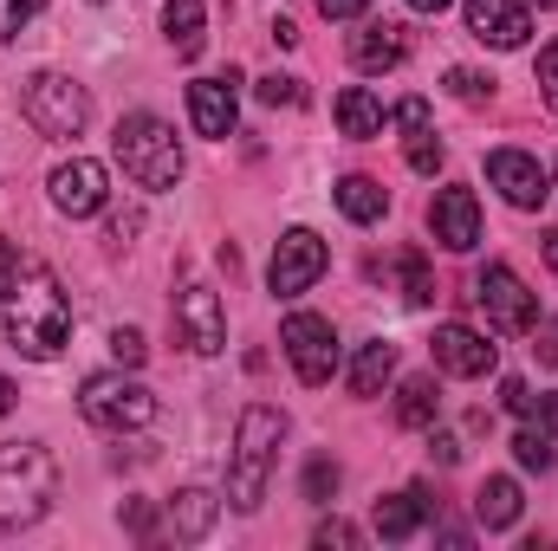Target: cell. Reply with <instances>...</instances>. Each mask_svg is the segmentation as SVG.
<instances>
[{
	"instance_id": "obj_23",
	"label": "cell",
	"mask_w": 558,
	"mask_h": 551,
	"mask_svg": "<svg viewBox=\"0 0 558 551\" xmlns=\"http://www.w3.org/2000/svg\"><path fill=\"white\" fill-rule=\"evenodd\" d=\"M513 461L526 467V474H553L558 467V421H526L520 434H513Z\"/></svg>"
},
{
	"instance_id": "obj_47",
	"label": "cell",
	"mask_w": 558,
	"mask_h": 551,
	"mask_svg": "<svg viewBox=\"0 0 558 551\" xmlns=\"http://www.w3.org/2000/svg\"><path fill=\"white\" fill-rule=\"evenodd\" d=\"M539 7H558V0H539Z\"/></svg>"
},
{
	"instance_id": "obj_25",
	"label": "cell",
	"mask_w": 558,
	"mask_h": 551,
	"mask_svg": "<svg viewBox=\"0 0 558 551\" xmlns=\"http://www.w3.org/2000/svg\"><path fill=\"white\" fill-rule=\"evenodd\" d=\"M169 519H175V539H202V532L215 526V493H208V487H189V493H175Z\"/></svg>"
},
{
	"instance_id": "obj_30",
	"label": "cell",
	"mask_w": 558,
	"mask_h": 551,
	"mask_svg": "<svg viewBox=\"0 0 558 551\" xmlns=\"http://www.w3.org/2000/svg\"><path fill=\"white\" fill-rule=\"evenodd\" d=\"M441 156H448V149L435 143V131H410V169H416V175H435Z\"/></svg>"
},
{
	"instance_id": "obj_42",
	"label": "cell",
	"mask_w": 558,
	"mask_h": 551,
	"mask_svg": "<svg viewBox=\"0 0 558 551\" xmlns=\"http://www.w3.org/2000/svg\"><path fill=\"white\" fill-rule=\"evenodd\" d=\"M364 7H371V0H318V13H325V20H357Z\"/></svg>"
},
{
	"instance_id": "obj_6",
	"label": "cell",
	"mask_w": 558,
	"mask_h": 551,
	"mask_svg": "<svg viewBox=\"0 0 558 551\" xmlns=\"http://www.w3.org/2000/svg\"><path fill=\"white\" fill-rule=\"evenodd\" d=\"M78 409H85L92 428L124 434V428H149L156 421V390H143L137 377H124V370H98V377H85Z\"/></svg>"
},
{
	"instance_id": "obj_46",
	"label": "cell",
	"mask_w": 558,
	"mask_h": 551,
	"mask_svg": "<svg viewBox=\"0 0 558 551\" xmlns=\"http://www.w3.org/2000/svg\"><path fill=\"white\" fill-rule=\"evenodd\" d=\"M410 7H416V13H441V7H448V0H410Z\"/></svg>"
},
{
	"instance_id": "obj_12",
	"label": "cell",
	"mask_w": 558,
	"mask_h": 551,
	"mask_svg": "<svg viewBox=\"0 0 558 551\" xmlns=\"http://www.w3.org/2000/svg\"><path fill=\"white\" fill-rule=\"evenodd\" d=\"M435 364L448 370V377H487L494 364H500V344H487V331H474V325H435Z\"/></svg>"
},
{
	"instance_id": "obj_31",
	"label": "cell",
	"mask_w": 558,
	"mask_h": 551,
	"mask_svg": "<svg viewBox=\"0 0 558 551\" xmlns=\"http://www.w3.org/2000/svg\"><path fill=\"white\" fill-rule=\"evenodd\" d=\"M533 85H539V105L558 111V39L539 52V65H533Z\"/></svg>"
},
{
	"instance_id": "obj_22",
	"label": "cell",
	"mask_w": 558,
	"mask_h": 551,
	"mask_svg": "<svg viewBox=\"0 0 558 551\" xmlns=\"http://www.w3.org/2000/svg\"><path fill=\"white\" fill-rule=\"evenodd\" d=\"M338 208H344L357 228H371V221H384V208H390V188H384L377 175H344V182H338Z\"/></svg>"
},
{
	"instance_id": "obj_10",
	"label": "cell",
	"mask_w": 558,
	"mask_h": 551,
	"mask_svg": "<svg viewBox=\"0 0 558 551\" xmlns=\"http://www.w3.org/2000/svg\"><path fill=\"white\" fill-rule=\"evenodd\" d=\"M175 338H182L195 357L228 351V311H221V298H215L208 285H195V279L175 292Z\"/></svg>"
},
{
	"instance_id": "obj_44",
	"label": "cell",
	"mask_w": 558,
	"mask_h": 551,
	"mask_svg": "<svg viewBox=\"0 0 558 551\" xmlns=\"http://www.w3.org/2000/svg\"><path fill=\"white\" fill-rule=\"evenodd\" d=\"M13 403H20V390H13V383H7V377H0V415L13 409Z\"/></svg>"
},
{
	"instance_id": "obj_18",
	"label": "cell",
	"mask_w": 558,
	"mask_h": 551,
	"mask_svg": "<svg viewBox=\"0 0 558 551\" xmlns=\"http://www.w3.org/2000/svg\"><path fill=\"white\" fill-rule=\"evenodd\" d=\"M520 480H507V474H494V480H481V493H474V519L487 526V532H507V526H520Z\"/></svg>"
},
{
	"instance_id": "obj_15",
	"label": "cell",
	"mask_w": 558,
	"mask_h": 551,
	"mask_svg": "<svg viewBox=\"0 0 558 551\" xmlns=\"http://www.w3.org/2000/svg\"><path fill=\"white\" fill-rule=\"evenodd\" d=\"M468 33H474L481 46L513 52V46H526L533 20H526V7H520V0H468Z\"/></svg>"
},
{
	"instance_id": "obj_33",
	"label": "cell",
	"mask_w": 558,
	"mask_h": 551,
	"mask_svg": "<svg viewBox=\"0 0 558 551\" xmlns=\"http://www.w3.org/2000/svg\"><path fill=\"white\" fill-rule=\"evenodd\" d=\"M111 357L137 370L143 357H149V344H143V331H131V325H118V331H111Z\"/></svg>"
},
{
	"instance_id": "obj_4",
	"label": "cell",
	"mask_w": 558,
	"mask_h": 551,
	"mask_svg": "<svg viewBox=\"0 0 558 551\" xmlns=\"http://www.w3.org/2000/svg\"><path fill=\"white\" fill-rule=\"evenodd\" d=\"M118 162H124V175L137 188H175L182 182V143H175V131L162 118H149V111H131L118 124Z\"/></svg>"
},
{
	"instance_id": "obj_43",
	"label": "cell",
	"mask_w": 558,
	"mask_h": 551,
	"mask_svg": "<svg viewBox=\"0 0 558 551\" xmlns=\"http://www.w3.org/2000/svg\"><path fill=\"white\" fill-rule=\"evenodd\" d=\"M137 228H143L137 215H118V221H111V241H131V234H137Z\"/></svg>"
},
{
	"instance_id": "obj_34",
	"label": "cell",
	"mask_w": 558,
	"mask_h": 551,
	"mask_svg": "<svg viewBox=\"0 0 558 551\" xmlns=\"http://www.w3.org/2000/svg\"><path fill=\"white\" fill-rule=\"evenodd\" d=\"M299 98H305V91H299V78H260V105H299Z\"/></svg>"
},
{
	"instance_id": "obj_20",
	"label": "cell",
	"mask_w": 558,
	"mask_h": 551,
	"mask_svg": "<svg viewBox=\"0 0 558 551\" xmlns=\"http://www.w3.org/2000/svg\"><path fill=\"white\" fill-rule=\"evenodd\" d=\"M422 513H428V493H422V487L390 493V500H377V532H384L390 546H403V539H416L422 532Z\"/></svg>"
},
{
	"instance_id": "obj_24",
	"label": "cell",
	"mask_w": 558,
	"mask_h": 551,
	"mask_svg": "<svg viewBox=\"0 0 558 551\" xmlns=\"http://www.w3.org/2000/svg\"><path fill=\"white\" fill-rule=\"evenodd\" d=\"M390 370H397V344H364L357 351V364H351V396H377L384 383H390Z\"/></svg>"
},
{
	"instance_id": "obj_1",
	"label": "cell",
	"mask_w": 558,
	"mask_h": 551,
	"mask_svg": "<svg viewBox=\"0 0 558 551\" xmlns=\"http://www.w3.org/2000/svg\"><path fill=\"white\" fill-rule=\"evenodd\" d=\"M0 318H7L13 351H20V357H39V364L59 357L65 338H72V305H65V292H59L52 267H39V260L20 267L13 292H7V305H0Z\"/></svg>"
},
{
	"instance_id": "obj_14",
	"label": "cell",
	"mask_w": 558,
	"mask_h": 551,
	"mask_svg": "<svg viewBox=\"0 0 558 551\" xmlns=\"http://www.w3.org/2000/svg\"><path fill=\"white\" fill-rule=\"evenodd\" d=\"M428 228H435V241L448 254H468L481 241V201H474V188H441L435 208H428Z\"/></svg>"
},
{
	"instance_id": "obj_5",
	"label": "cell",
	"mask_w": 558,
	"mask_h": 551,
	"mask_svg": "<svg viewBox=\"0 0 558 551\" xmlns=\"http://www.w3.org/2000/svg\"><path fill=\"white\" fill-rule=\"evenodd\" d=\"M20 111H26V124L39 131V137L65 143L85 131V118H92V98H85V85L78 78H65V72H33L26 78V91H20Z\"/></svg>"
},
{
	"instance_id": "obj_37",
	"label": "cell",
	"mask_w": 558,
	"mask_h": 551,
	"mask_svg": "<svg viewBox=\"0 0 558 551\" xmlns=\"http://www.w3.org/2000/svg\"><path fill=\"white\" fill-rule=\"evenodd\" d=\"M124 526H131L137 539H149V532H156V506H149V500H131V506H124Z\"/></svg>"
},
{
	"instance_id": "obj_28",
	"label": "cell",
	"mask_w": 558,
	"mask_h": 551,
	"mask_svg": "<svg viewBox=\"0 0 558 551\" xmlns=\"http://www.w3.org/2000/svg\"><path fill=\"white\" fill-rule=\"evenodd\" d=\"M331 493H338V461H331V454H312V461H305V500L325 506Z\"/></svg>"
},
{
	"instance_id": "obj_3",
	"label": "cell",
	"mask_w": 558,
	"mask_h": 551,
	"mask_svg": "<svg viewBox=\"0 0 558 551\" xmlns=\"http://www.w3.org/2000/svg\"><path fill=\"white\" fill-rule=\"evenodd\" d=\"M279 441H286V415L267 409V403H247V409H241V428H234V461H228V500H234L241 513H254V506L267 500Z\"/></svg>"
},
{
	"instance_id": "obj_32",
	"label": "cell",
	"mask_w": 558,
	"mask_h": 551,
	"mask_svg": "<svg viewBox=\"0 0 558 551\" xmlns=\"http://www.w3.org/2000/svg\"><path fill=\"white\" fill-rule=\"evenodd\" d=\"M448 91H454L461 105H481V98H494V78H481V72H468V65H454V72H448Z\"/></svg>"
},
{
	"instance_id": "obj_7",
	"label": "cell",
	"mask_w": 558,
	"mask_h": 551,
	"mask_svg": "<svg viewBox=\"0 0 558 551\" xmlns=\"http://www.w3.org/2000/svg\"><path fill=\"white\" fill-rule=\"evenodd\" d=\"M279 344H286V357H292V370H299L305 390H325V383L338 377V331H331V318L292 311V318L279 325Z\"/></svg>"
},
{
	"instance_id": "obj_2",
	"label": "cell",
	"mask_w": 558,
	"mask_h": 551,
	"mask_svg": "<svg viewBox=\"0 0 558 551\" xmlns=\"http://www.w3.org/2000/svg\"><path fill=\"white\" fill-rule=\"evenodd\" d=\"M59 500V461L39 441H7L0 448V532H26L52 513Z\"/></svg>"
},
{
	"instance_id": "obj_29",
	"label": "cell",
	"mask_w": 558,
	"mask_h": 551,
	"mask_svg": "<svg viewBox=\"0 0 558 551\" xmlns=\"http://www.w3.org/2000/svg\"><path fill=\"white\" fill-rule=\"evenodd\" d=\"M39 7H46V0H0V46H7V39H20V33L33 26V13H39Z\"/></svg>"
},
{
	"instance_id": "obj_11",
	"label": "cell",
	"mask_w": 558,
	"mask_h": 551,
	"mask_svg": "<svg viewBox=\"0 0 558 551\" xmlns=\"http://www.w3.org/2000/svg\"><path fill=\"white\" fill-rule=\"evenodd\" d=\"M46 188H52V208L72 215V221H85V215H98V208L111 201V175H105V162H92V156L59 162Z\"/></svg>"
},
{
	"instance_id": "obj_21",
	"label": "cell",
	"mask_w": 558,
	"mask_h": 551,
	"mask_svg": "<svg viewBox=\"0 0 558 551\" xmlns=\"http://www.w3.org/2000/svg\"><path fill=\"white\" fill-rule=\"evenodd\" d=\"M338 131L357 137V143L384 137V105H377L364 85H344V91H338Z\"/></svg>"
},
{
	"instance_id": "obj_27",
	"label": "cell",
	"mask_w": 558,
	"mask_h": 551,
	"mask_svg": "<svg viewBox=\"0 0 558 551\" xmlns=\"http://www.w3.org/2000/svg\"><path fill=\"white\" fill-rule=\"evenodd\" d=\"M397 273H403V298H410V305H428V298H435V279H428V260H422L416 247H410V254H397Z\"/></svg>"
},
{
	"instance_id": "obj_39",
	"label": "cell",
	"mask_w": 558,
	"mask_h": 551,
	"mask_svg": "<svg viewBox=\"0 0 558 551\" xmlns=\"http://www.w3.org/2000/svg\"><path fill=\"white\" fill-rule=\"evenodd\" d=\"M397 124H403V131H428V105H422V98H403V105H397Z\"/></svg>"
},
{
	"instance_id": "obj_16",
	"label": "cell",
	"mask_w": 558,
	"mask_h": 551,
	"mask_svg": "<svg viewBox=\"0 0 558 551\" xmlns=\"http://www.w3.org/2000/svg\"><path fill=\"white\" fill-rule=\"evenodd\" d=\"M234 72L228 78H195L189 85V118H195V137H234Z\"/></svg>"
},
{
	"instance_id": "obj_40",
	"label": "cell",
	"mask_w": 558,
	"mask_h": 551,
	"mask_svg": "<svg viewBox=\"0 0 558 551\" xmlns=\"http://www.w3.org/2000/svg\"><path fill=\"white\" fill-rule=\"evenodd\" d=\"M533 351H539V364H553V370H558V318L539 325V344H533Z\"/></svg>"
},
{
	"instance_id": "obj_26",
	"label": "cell",
	"mask_w": 558,
	"mask_h": 551,
	"mask_svg": "<svg viewBox=\"0 0 558 551\" xmlns=\"http://www.w3.org/2000/svg\"><path fill=\"white\" fill-rule=\"evenodd\" d=\"M397 421H403V428H428V421H435V377H403V390H397Z\"/></svg>"
},
{
	"instance_id": "obj_13",
	"label": "cell",
	"mask_w": 558,
	"mask_h": 551,
	"mask_svg": "<svg viewBox=\"0 0 558 551\" xmlns=\"http://www.w3.org/2000/svg\"><path fill=\"white\" fill-rule=\"evenodd\" d=\"M487 182H494L513 208H539V201L553 195L539 156H526V149H494V156H487Z\"/></svg>"
},
{
	"instance_id": "obj_8",
	"label": "cell",
	"mask_w": 558,
	"mask_h": 551,
	"mask_svg": "<svg viewBox=\"0 0 558 551\" xmlns=\"http://www.w3.org/2000/svg\"><path fill=\"white\" fill-rule=\"evenodd\" d=\"M474 298L487 305V325L494 331H533L539 325V298L526 292V279L513 273V267H500V260L474 279Z\"/></svg>"
},
{
	"instance_id": "obj_17",
	"label": "cell",
	"mask_w": 558,
	"mask_h": 551,
	"mask_svg": "<svg viewBox=\"0 0 558 551\" xmlns=\"http://www.w3.org/2000/svg\"><path fill=\"white\" fill-rule=\"evenodd\" d=\"M410 59V33L397 20H371L364 33H351V65L357 72H397Z\"/></svg>"
},
{
	"instance_id": "obj_36",
	"label": "cell",
	"mask_w": 558,
	"mask_h": 551,
	"mask_svg": "<svg viewBox=\"0 0 558 551\" xmlns=\"http://www.w3.org/2000/svg\"><path fill=\"white\" fill-rule=\"evenodd\" d=\"M318 546H325V551H331V546L351 551V546H357V526H344V519H325V526H318Z\"/></svg>"
},
{
	"instance_id": "obj_9",
	"label": "cell",
	"mask_w": 558,
	"mask_h": 551,
	"mask_svg": "<svg viewBox=\"0 0 558 551\" xmlns=\"http://www.w3.org/2000/svg\"><path fill=\"white\" fill-rule=\"evenodd\" d=\"M331 267V254H325V241L312 234V228H292V234H279L274 247V267H267V285H274L279 298H299V292H312L318 273Z\"/></svg>"
},
{
	"instance_id": "obj_35",
	"label": "cell",
	"mask_w": 558,
	"mask_h": 551,
	"mask_svg": "<svg viewBox=\"0 0 558 551\" xmlns=\"http://www.w3.org/2000/svg\"><path fill=\"white\" fill-rule=\"evenodd\" d=\"M500 403H507L513 415H533V409H539V396H533L520 377H507V383H500Z\"/></svg>"
},
{
	"instance_id": "obj_45",
	"label": "cell",
	"mask_w": 558,
	"mask_h": 551,
	"mask_svg": "<svg viewBox=\"0 0 558 551\" xmlns=\"http://www.w3.org/2000/svg\"><path fill=\"white\" fill-rule=\"evenodd\" d=\"M546 267H553V273H558V228H553V234H546Z\"/></svg>"
},
{
	"instance_id": "obj_19",
	"label": "cell",
	"mask_w": 558,
	"mask_h": 551,
	"mask_svg": "<svg viewBox=\"0 0 558 551\" xmlns=\"http://www.w3.org/2000/svg\"><path fill=\"white\" fill-rule=\"evenodd\" d=\"M162 33H169L175 59H195L202 39H208V7H202V0H169V7H162Z\"/></svg>"
},
{
	"instance_id": "obj_41",
	"label": "cell",
	"mask_w": 558,
	"mask_h": 551,
	"mask_svg": "<svg viewBox=\"0 0 558 551\" xmlns=\"http://www.w3.org/2000/svg\"><path fill=\"white\" fill-rule=\"evenodd\" d=\"M428 454H435L441 467H454V461H461V448H454V434H441V428L428 434Z\"/></svg>"
},
{
	"instance_id": "obj_38",
	"label": "cell",
	"mask_w": 558,
	"mask_h": 551,
	"mask_svg": "<svg viewBox=\"0 0 558 551\" xmlns=\"http://www.w3.org/2000/svg\"><path fill=\"white\" fill-rule=\"evenodd\" d=\"M20 267H26V254H13V247L0 241V305H7V292H13V279H20Z\"/></svg>"
}]
</instances>
